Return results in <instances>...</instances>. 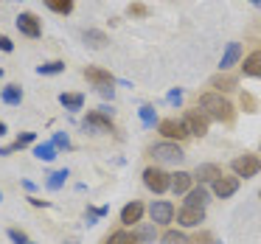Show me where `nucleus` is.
I'll use <instances>...</instances> for the list:
<instances>
[{
  "label": "nucleus",
  "instance_id": "nucleus-20",
  "mask_svg": "<svg viewBox=\"0 0 261 244\" xmlns=\"http://www.w3.org/2000/svg\"><path fill=\"white\" fill-rule=\"evenodd\" d=\"M205 202H208V191L202 185L186 194V208H205Z\"/></svg>",
  "mask_w": 261,
  "mask_h": 244
},
{
  "label": "nucleus",
  "instance_id": "nucleus-38",
  "mask_svg": "<svg viewBox=\"0 0 261 244\" xmlns=\"http://www.w3.org/2000/svg\"><path fill=\"white\" fill-rule=\"evenodd\" d=\"M166 101H169V104H180L182 101V90H180V87H177V90H171L169 96H166Z\"/></svg>",
  "mask_w": 261,
  "mask_h": 244
},
{
  "label": "nucleus",
  "instance_id": "nucleus-30",
  "mask_svg": "<svg viewBox=\"0 0 261 244\" xmlns=\"http://www.w3.org/2000/svg\"><path fill=\"white\" fill-rule=\"evenodd\" d=\"M138 115H141L143 126H154V121H158V113H154V107H149V104H143V107L138 110Z\"/></svg>",
  "mask_w": 261,
  "mask_h": 244
},
{
  "label": "nucleus",
  "instance_id": "nucleus-23",
  "mask_svg": "<svg viewBox=\"0 0 261 244\" xmlns=\"http://www.w3.org/2000/svg\"><path fill=\"white\" fill-rule=\"evenodd\" d=\"M59 104L65 110H82L85 107V96L82 93H59Z\"/></svg>",
  "mask_w": 261,
  "mask_h": 244
},
{
  "label": "nucleus",
  "instance_id": "nucleus-19",
  "mask_svg": "<svg viewBox=\"0 0 261 244\" xmlns=\"http://www.w3.org/2000/svg\"><path fill=\"white\" fill-rule=\"evenodd\" d=\"M0 98H3V104H9V107H20V101H23V90H20V85H9V87H3Z\"/></svg>",
  "mask_w": 261,
  "mask_h": 244
},
{
  "label": "nucleus",
  "instance_id": "nucleus-8",
  "mask_svg": "<svg viewBox=\"0 0 261 244\" xmlns=\"http://www.w3.org/2000/svg\"><path fill=\"white\" fill-rule=\"evenodd\" d=\"M82 126H85V129H93V132H115L113 118H110V115H104V113H98V110L87 113V118L82 121Z\"/></svg>",
  "mask_w": 261,
  "mask_h": 244
},
{
  "label": "nucleus",
  "instance_id": "nucleus-25",
  "mask_svg": "<svg viewBox=\"0 0 261 244\" xmlns=\"http://www.w3.org/2000/svg\"><path fill=\"white\" fill-rule=\"evenodd\" d=\"M107 244H138L135 233H126V230H115L107 236Z\"/></svg>",
  "mask_w": 261,
  "mask_h": 244
},
{
  "label": "nucleus",
  "instance_id": "nucleus-37",
  "mask_svg": "<svg viewBox=\"0 0 261 244\" xmlns=\"http://www.w3.org/2000/svg\"><path fill=\"white\" fill-rule=\"evenodd\" d=\"M0 51H3V53H12L14 51V42L9 40V37H3V34H0Z\"/></svg>",
  "mask_w": 261,
  "mask_h": 244
},
{
  "label": "nucleus",
  "instance_id": "nucleus-32",
  "mask_svg": "<svg viewBox=\"0 0 261 244\" xmlns=\"http://www.w3.org/2000/svg\"><path fill=\"white\" fill-rule=\"evenodd\" d=\"M135 238L138 241H154V225H141L135 230Z\"/></svg>",
  "mask_w": 261,
  "mask_h": 244
},
{
  "label": "nucleus",
  "instance_id": "nucleus-35",
  "mask_svg": "<svg viewBox=\"0 0 261 244\" xmlns=\"http://www.w3.org/2000/svg\"><path fill=\"white\" fill-rule=\"evenodd\" d=\"M9 238H12L14 244H29V236H25L23 230H17V227H9Z\"/></svg>",
  "mask_w": 261,
  "mask_h": 244
},
{
  "label": "nucleus",
  "instance_id": "nucleus-22",
  "mask_svg": "<svg viewBox=\"0 0 261 244\" xmlns=\"http://www.w3.org/2000/svg\"><path fill=\"white\" fill-rule=\"evenodd\" d=\"M82 40H85V45H90V48H104L107 45V34L104 31H96V29H87L85 34H82Z\"/></svg>",
  "mask_w": 261,
  "mask_h": 244
},
{
  "label": "nucleus",
  "instance_id": "nucleus-7",
  "mask_svg": "<svg viewBox=\"0 0 261 244\" xmlns=\"http://www.w3.org/2000/svg\"><path fill=\"white\" fill-rule=\"evenodd\" d=\"M158 132L166 138V141H182V138H188V129L182 121H174V118H166L158 124Z\"/></svg>",
  "mask_w": 261,
  "mask_h": 244
},
{
  "label": "nucleus",
  "instance_id": "nucleus-47",
  "mask_svg": "<svg viewBox=\"0 0 261 244\" xmlns=\"http://www.w3.org/2000/svg\"><path fill=\"white\" fill-rule=\"evenodd\" d=\"M258 197H261V194H258Z\"/></svg>",
  "mask_w": 261,
  "mask_h": 244
},
{
  "label": "nucleus",
  "instance_id": "nucleus-31",
  "mask_svg": "<svg viewBox=\"0 0 261 244\" xmlns=\"http://www.w3.org/2000/svg\"><path fill=\"white\" fill-rule=\"evenodd\" d=\"M239 101H242L244 113H258V101H255V96H253V93H247V90H244Z\"/></svg>",
  "mask_w": 261,
  "mask_h": 244
},
{
  "label": "nucleus",
  "instance_id": "nucleus-39",
  "mask_svg": "<svg viewBox=\"0 0 261 244\" xmlns=\"http://www.w3.org/2000/svg\"><path fill=\"white\" fill-rule=\"evenodd\" d=\"M98 93H101L104 98H110V101H113V96H115V90H113V87H98Z\"/></svg>",
  "mask_w": 261,
  "mask_h": 244
},
{
  "label": "nucleus",
  "instance_id": "nucleus-48",
  "mask_svg": "<svg viewBox=\"0 0 261 244\" xmlns=\"http://www.w3.org/2000/svg\"><path fill=\"white\" fill-rule=\"evenodd\" d=\"M29 244H31V241H29Z\"/></svg>",
  "mask_w": 261,
  "mask_h": 244
},
{
  "label": "nucleus",
  "instance_id": "nucleus-12",
  "mask_svg": "<svg viewBox=\"0 0 261 244\" xmlns=\"http://www.w3.org/2000/svg\"><path fill=\"white\" fill-rule=\"evenodd\" d=\"M177 222L182 227H197L199 222H205V208H182L177 213Z\"/></svg>",
  "mask_w": 261,
  "mask_h": 244
},
{
  "label": "nucleus",
  "instance_id": "nucleus-3",
  "mask_svg": "<svg viewBox=\"0 0 261 244\" xmlns=\"http://www.w3.org/2000/svg\"><path fill=\"white\" fill-rule=\"evenodd\" d=\"M149 154H152L154 160H160V163H180L186 154H182V149L177 146V143L166 141V143H154L152 149H149Z\"/></svg>",
  "mask_w": 261,
  "mask_h": 244
},
{
  "label": "nucleus",
  "instance_id": "nucleus-29",
  "mask_svg": "<svg viewBox=\"0 0 261 244\" xmlns=\"http://www.w3.org/2000/svg\"><path fill=\"white\" fill-rule=\"evenodd\" d=\"M62 70H65V62H45V65L37 68V73L40 76H57V73H62Z\"/></svg>",
  "mask_w": 261,
  "mask_h": 244
},
{
  "label": "nucleus",
  "instance_id": "nucleus-15",
  "mask_svg": "<svg viewBox=\"0 0 261 244\" xmlns=\"http://www.w3.org/2000/svg\"><path fill=\"white\" fill-rule=\"evenodd\" d=\"M194 180H199V185L202 182H214L216 177H222V171H219V166H214V163H202V166H197V171H194Z\"/></svg>",
  "mask_w": 261,
  "mask_h": 244
},
{
  "label": "nucleus",
  "instance_id": "nucleus-2",
  "mask_svg": "<svg viewBox=\"0 0 261 244\" xmlns=\"http://www.w3.org/2000/svg\"><path fill=\"white\" fill-rule=\"evenodd\" d=\"M143 185L149 188V191L154 194H163L171 188V174H166L163 169H158V166H149L146 171H143Z\"/></svg>",
  "mask_w": 261,
  "mask_h": 244
},
{
  "label": "nucleus",
  "instance_id": "nucleus-10",
  "mask_svg": "<svg viewBox=\"0 0 261 244\" xmlns=\"http://www.w3.org/2000/svg\"><path fill=\"white\" fill-rule=\"evenodd\" d=\"M85 79L93 82L96 87H113L115 85V76L110 73V70H104V68H96V65L85 68Z\"/></svg>",
  "mask_w": 261,
  "mask_h": 244
},
{
  "label": "nucleus",
  "instance_id": "nucleus-21",
  "mask_svg": "<svg viewBox=\"0 0 261 244\" xmlns=\"http://www.w3.org/2000/svg\"><path fill=\"white\" fill-rule=\"evenodd\" d=\"M29 143H34V132H23V135H17V141H14L12 146H3V149H0V154H3V157H9V154L20 152V149L29 146Z\"/></svg>",
  "mask_w": 261,
  "mask_h": 244
},
{
  "label": "nucleus",
  "instance_id": "nucleus-28",
  "mask_svg": "<svg viewBox=\"0 0 261 244\" xmlns=\"http://www.w3.org/2000/svg\"><path fill=\"white\" fill-rule=\"evenodd\" d=\"M186 241H188L186 233H180V230H166L160 236V244H186Z\"/></svg>",
  "mask_w": 261,
  "mask_h": 244
},
{
  "label": "nucleus",
  "instance_id": "nucleus-4",
  "mask_svg": "<svg viewBox=\"0 0 261 244\" xmlns=\"http://www.w3.org/2000/svg\"><path fill=\"white\" fill-rule=\"evenodd\" d=\"M233 174L236 177H244V180H250V177H255L261 171V160L255 157V154H242V157H236L230 163Z\"/></svg>",
  "mask_w": 261,
  "mask_h": 244
},
{
  "label": "nucleus",
  "instance_id": "nucleus-27",
  "mask_svg": "<svg viewBox=\"0 0 261 244\" xmlns=\"http://www.w3.org/2000/svg\"><path fill=\"white\" fill-rule=\"evenodd\" d=\"M34 154H37L40 160H45V163H48V160L57 157V146H54V143H40V146H34Z\"/></svg>",
  "mask_w": 261,
  "mask_h": 244
},
{
  "label": "nucleus",
  "instance_id": "nucleus-6",
  "mask_svg": "<svg viewBox=\"0 0 261 244\" xmlns=\"http://www.w3.org/2000/svg\"><path fill=\"white\" fill-rule=\"evenodd\" d=\"M17 31L23 37H29V40H37L42 34V23L37 20V14L23 12V14H17Z\"/></svg>",
  "mask_w": 261,
  "mask_h": 244
},
{
  "label": "nucleus",
  "instance_id": "nucleus-41",
  "mask_svg": "<svg viewBox=\"0 0 261 244\" xmlns=\"http://www.w3.org/2000/svg\"><path fill=\"white\" fill-rule=\"evenodd\" d=\"M194 241H197V244H211V236H208V233H202V236H197Z\"/></svg>",
  "mask_w": 261,
  "mask_h": 244
},
{
  "label": "nucleus",
  "instance_id": "nucleus-13",
  "mask_svg": "<svg viewBox=\"0 0 261 244\" xmlns=\"http://www.w3.org/2000/svg\"><path fill=\"white\" fill-rule=\"evenodd\" d=\"M141 216H143V202L132 199L121 208V225H135V222H141Z\"/></svg>",
  "mask_w": 261,
  "mask_h": 244
},
{
  "label": "nucleus",
  "instance_id": "nucleus-44",
  "mask_svg": "<svg viewBox=\"0 0 261 244\" xmlns=\"http://www.w3.org/2000/svg\"><path fill=\"white\" fill-rule=\"evenodd\" d=\"M250 3H253V6H261V0H250Z\"/></svg>",
  "mask_w": 261,
  "mask_h": 244
},
{
  "label": "nucleus",
  "instance_id": "nucleus-11",
  "mask_svg": "<svg viewBox=\"0 0 261 244\" xmlns=\"http://www.w3.org/2000/svg\"><path fill=\"white\" fill-rule=\"evenodd\" d=\"M149 213H152L154 225H169V222L174 219V205L166 202V199H160V202H154L152 208H149Z\"/></svg>",
  "mask_w": 261,
  "mask_h": 244
},
{
  "label": "nucleus",
  "instance_id": "nucleus-24",
  "mask_svg": "<svg viewBox=\"0 0 261 244\" xmlns=\"http://www.w3.org/2000/svg\"><path fill=\"white\" fill-rule=\"evenodd\" d=\"M70 177V171L68 169H59V171H54V174H48V182L45 185L51 188V191H59V188L65 185V180Z\"/></svg>",
  "mask_w": 261,
  "mask_h": 244
},
{
  "label": "nucleus",
  "instance_id": "nucleus-5",
  "mask_svg": "<svg viewBox=\"0 0 261 244\" xmlns=\"http://www.w3.org/2000/svg\"><path fill=\"white\" fill-rule=\"evenodd\" d=\"M182 124H186L188 135H197V138L208 135V115H205L202 110H188L186 118H182Z\"/></svg>",
  "mask_w": 261,
  "mask_h": 244
},
{
  "label": "nucleus",
  "instance_id": "nucleus-1",
  "mask_svg": "<svg viewBox=\"0 0 261 244\" xmlns=\"http://www.w3.org/2000/svg\"><path fill=\"white\" fill-rule=\"evenodd\" d=\"M208 118L219 121V124H233V118H236V110H233V104L227 101L222 93H202L199 96V107Z\"/></svg>",
  "mask_w": 261,
  "mask_h": 244
},
{
  "label": "nucleus",
  "instance_id": "nucleus-40",
  "mask_svg": "<svg viewBox=\"0 0 261 244\" xmlns=\"http://www.w3.org/2000/svg\"><path fill=\"white\" fill-rule=\"evenodd\" d=\"M29 202L34 205V208H40V205H42V208H48V202H45V199H37V197H29Z\"/></svg>",
  "mask_w": 261,
  "mask_h": 244
},
{
  "label": "nucleus",
  "instance_id": "nucleus-46",
  "mask_svg": "<svg viewBox=\"0 0 261 244\" xmlns=\"http://www.w3.org/2000/svg\"><path fill=\"white\" fill-rule=\"evenodd\" d=\"M0 199H3V194H0Z\"/></svg>",
  "mask_w": 261,
  "mask_h": 244
},
{
  "label": "nucleus",
  "instance_id": "nucleus-18",
  "mask_svg": "<svg viewBox=\"0 0 261 244\" xmlns=\"http://www.w3.org/2000/svg\"><path fill=\"white\" fill-rule=\"evenodd\" d=\"M211 87H214V93H227V90H233L236 87V76H230V73H216L214 79L208 82Z\"/></svg>",
  "mask_w": 261,
  "mask_h": 244
},
{
  "label": "nucleus",
  "instance_id": "nucleus-9",
  "mask_svg": "<svg viewBox=\"0 0 261 244\" xmlns=\"http://www.w3.org/2000/svg\"><path fill=\"white\" fill-rule=\"evenodd\" d=\"M211 185H214V194L219 199H227V197H233V194L239 191V177H216L214 182H211Z\"/></svg>",
  "mask_w": 261,
  "mask_h": 244
},
{
  "label": "nucleus",
  "instance_id": "nucleus-34",
  "mask_svg": "<svg viewBox=\"0 0 261 244\" xmlns=\"http://www.w3.org/2000/svg\"><path fill=\"white\" fill-rule=\"evenodd\" d=\"M104 213H107V208H87V225H96V219H101Z\"/></svg>",
  "mask_w": 261,
  "mask_h": 244
},
{
  "label": "nucleus",
  "instance_id": "nucleus-16",
  "mask_svg": "<svg viewBox=\"0 0 261 244\" xmlns=\"http://www.w3.org/2000/svg\"><path fill=\"white\" fill-rule=\"evenodd\" d=\"M239 57H242V45H239V42H227L225 53H222V62H219V68H222V70L233 68V65L239 62Z\"/></svg>",
  "mask_w": 261,
  "mask_h": 244
},
{
  "label": "nucleus",
  "instance_id": "nucleus-36",
  "mask_svg": "<svg viewBox=\"0 0 261 244\" xmlns=\"http://www.w3.org/2000/svg\"><path fill=\"white\" fill-rule=\"evenodd\" d=\"M129 14H135V17H146L149 9L143 6V3H132V6H129Z\"/></svg>",
  "mask_w": 261,
  "mask_h": 244
},
{
  "label": "nucleus",
  "instance_id": "nucleus-14",
  "mask_svg": "<svg viewBox=\"0 0 261 244\" xmlns=\"http://www.w3.org/2000/svg\"><path fill=\"white\" fill-rule=\"evenodd\" d=\"M242 73L244 76H253V79H261V51H253V53H247V57H244Z\"/></svg>",
  "mask_w": 261,
  "mask_h": 244
},
{
  "label": "nucleus",
  "instance_id": "nucleus-42",
  "mask_svg": "<svg viewBox=\"0 0 261 244\" xmlns=\"http://www.w3.org/2000/svg\"><path fill=\"white\" fill-rule=\"evenodd\" d=\"M23 188H25V191H34L37 185H34V182H31V180H23Z\"/></svg>",
  "mask_w": 261,
  "mask_h": 244
},
{
  "label": "nucleus",
  "instance_id": "nucleus-43",
  "mask_svg": "<svg viewBox=\"0 0 261 244\" xmlns=\"http://www.w3.org/2000/svg\"><path fill=\"white\" fill-rule=\"evenodd\" d=\"M6 135V124H3V121H0V138Z\"/></svg>",
  "mask_w": 261,
  "mask_h": 244
},
{
  "label": "nucleus",
  "instance_id": "nucleus-26",
  "mask_svg": "<svg viewBox=\"0 0 261 244\" xmlns=\"http://www.w3.org/2000/svg\"><path fill=\"white\" fill-rule=\"evenodd\" d=\"M45 6L57 14H70L73 12V0H45Z\"/></svg>",
  "mask_w": 261,
  "mask_h": 244
},
{
  "label": "nucleus",
  "instance_id": "nucleus-33",
  "mask_svg": "<svg viewBox=\"0 0 261 244\" xmlns=\"http://www.w3.org/2000/svg\"><path fill=\"white\" fill-rule=\"evenodd\" d=\"M51 143H54L57 149H70V138H68V132H57Z\"/></svg>",
  "mask_w": 261,
  "mask_h": 244
},
{
  "label": "nucleus",
  "instance_id": "nucleus-17",
  "mask_svg": "<svg viewBox=\"0 0 261 244\" xmlns=\"http://www.w3.org/2000/svg\"><path fill=\"white\" fill-rule=\"evenodd\" d=\"M191 182H194V177L188 174V171H177V174H171V191L174 194H188L191 191Z\"/></svg>",
  "mask_w": 261,
  "mask_h": 244
},
{
  "label": "nucleus",
  "instance_id": "nucleus-45",
  "mask_svg": "<svg viewBox=\"0 0 261 244\" xmlns=\"http://www.w3.org/2000/svg\"><path fill=\"white\" fill-rule=\"evenodd\" d=\"M0 79H3V68H0Z\"/></svg>",
  "mask_w": 261,
  "mask_h": 244
}]
</instances>
